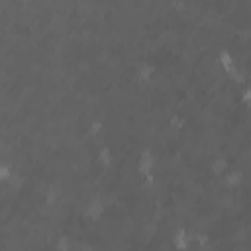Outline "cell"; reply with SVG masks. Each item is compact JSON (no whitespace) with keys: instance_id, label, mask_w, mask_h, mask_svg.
Here are the masks:
<instances>
[{"instance_id":"1","label":"cell","mask_w":251,"mask_h":251,"mask_svg":"<svg viewBox=\"0 0 251 251\" xmlns=\"http://www.w3.org/2000/svg\"><path fill=\"white\" fill-rule=\"evenodd\" d=\"M171 245L175 251H186L190 247V235H188V229L178 226L173 229L171 233Z\"/></svg>"}]
</instances>
